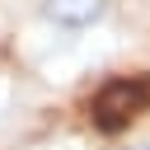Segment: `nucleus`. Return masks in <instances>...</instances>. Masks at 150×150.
Masks as SVG:
<instances>
[{"instance_id": "f257e3e1", "label": "nucleus", "mask_w": 150, "mask_h": 150, "mask_svg": "<svg viewBox=\"0 0 150 150\" xmlns=\"http://www.w3.org/2000/svg\"><path fill=\"white\" fill-rule=\"evenodd\" d=\"M145 103H150V80H145V75H117V80H108V84L94 94L89 112H94V127L122 131L131 117H141Z\"/></svg>"}, {"instance_id": "f03ea898", "label": "nucleus", "mask_w": 150, "mask_h": 150, "mask_svg": "<svg viewBox=\"0 0 150 150\" xmlns=\"http://www.w3.org/2000/svg\"><path fill=\"white\" fill-rule=\"evenodd\" d=\"M112 14V0H38V19L56 33H89Z\"/></svg>"}, {"instance_id": "7ed1b4c3", "label": "nucleus", "mask_w": 150, "mask_h": 150, "mask_svg": "<svg viewBox=\"0 0 150 150\" xmlns=\"http://www.w3.org/2000/svg\"><path fill=\"white\" fill-rule=\"evenodd\" d=\"M127 150H150V141H136V145H127Z\"/></svg>"}]
</instances>
